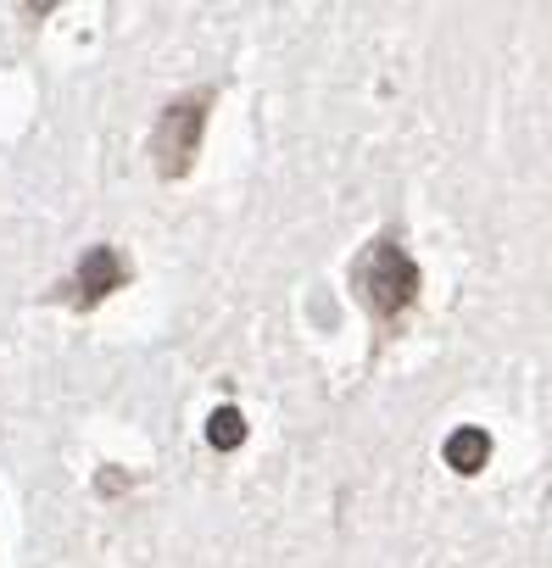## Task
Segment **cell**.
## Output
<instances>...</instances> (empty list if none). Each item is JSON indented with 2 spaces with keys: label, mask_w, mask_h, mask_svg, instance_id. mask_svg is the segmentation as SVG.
Wrapping results in <instances>:
<instances>
[{
  "label": "cell",
  "mask_w": 552,
  "mask_h": 568,
  "mask_svg": "<svg viewBox=\"0 0 552 568\" xmlns=\"http://www.w3.org/2000/svg\"><path fill=\"white\" fill-rule=\"evenodd\" d=\"M207 112H212V90H190V95L162 106V118L151 129V156H157L162 179H184L195 168V151H201V134H207Z\"/></svg>",
  "instance_id": "cell-2"
},
{
  "label": "cell",
  "mask_w": 552,
  "mask_h": 568,
  "mask_svg": "<svg viewBox=\"0 0 552 568\" xmlns=\"http://www.w3.org/2000/svg\"><path fill=\"white\" fill-rule=\"evenodd\" d=\"M352 291H358V302L369 307V318H374L380 329H391V324H402L408 307L419 302V262L408 256V245H402L397 234H380V240H369V251L352 262Z\"/></svg>",
  "instance_id": "cell-1"
},
{
  "label": "cell",
  "mask_w": 552,
  "mask_h": 568,
  "mask_svg": "<svg viewBox=\"0 0 552 568\" xmlns=\"http://www.w3.org/2000/svg\"><path fill=\"white\" fill-rule=\"evenodd\" d=\"M207 440H212L218 452H234V446L245 440V418H240V407H218V413L207 418Z\"/></svg>",
  "instance_id": "cell-5"
},
{
  "label": "cell",
  "mask_w": 552,
  "mask_h": 568,
  "mask_svg": "<svg viewBox=\"0 0 552 568\" xmlns=\"http://www.w3.org/2000/svg\"><path fill=\"white\" fill-rule=\"evenodd\" d=\"M441 457H446V468H458V474H480V468L491 463V435H485V429H452L446 446H441Z\"/></svg>",
  "instance_id": "cell-4"
},
{
  "label": "cell",
  "mask_w": 552,
  "mask_h": 568,
  "mask_svg": "<svg viewBox=\"0 0 552 568\" xmlns=\"http://www.w3.org/2000/svg\"><path fill=\"white\" fill-rule=\"evenodd\" d=\"M123 284H129V262L118 256V245H90L84 262H79V273L62 284V291H68L73 307H96L112 291H123Z\"/></svg>",
  "instance_id": "cell-3"
}]
</instances>
